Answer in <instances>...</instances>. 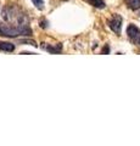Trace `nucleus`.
<instances>
[{
  "instance_id": "nucleus-1",
  "label": "nucleus",
  "mask_w": 140,
  "mask_h": 146,
  "mask_svg": "<svg viewBox=\"0 0 140 146\" xmlns=\"http://www.w3.org/2000/svg\"><path fill=\"white\" fill-rule=\"evenodd\" d=\"M3 17L7 22H15L19 23V26H27L28 20L23 12L16 6H6L3 10Z\"/></svg>"
},
{
  "instance_id": "nucleus-5",
  "label": "nucleus",
  "mask_w": 140,
  "mask_h": 146,
  "mask_svg": "<svg viewBox=\"0 0 140 146\" xmlns=\"http://www.w3.org/2000/svg\"><path fill=\"white\" fill-rule=\"evenodd\" d=\"M42 48L44 50H46V51H49L50 54H57V52H61L62 50V45L61 44H57V45H54V46H51V45H42Z\"/></svg>"
},
{
  "instance_id": "nucleus-8",
  "label": "nucleus",
  "mask_w": 140,
  "mask_h": 146,
  "mask_svg": "<svg viewBox=\"0 0 140 146\" xmlns=\"http://www.w3.org/2000/svg\"><path fill=\"white\" fill-rule=\"evenodd\" d=\"M89 3L92 4L93 6H95L98 9H104L106 5H105V1L104 0H89Z\"/></svg>"
},
{
  "instance_id": "nucleus-3",
  "label": "nucleus",
  "mask_w": 140,
  "mask_h": 146,
  "mask_svg": "<svg viewBox=\"0 0 140 146\" xmlns=\"http://www.w3.org/2000/svg\"><path fill=\"white\" fill-rule=\"evenodd\" d=\"M108 27L115 32L116 34H121V29H122V17L119 15L115 13L110 20H108Z\"/></svg>"
},
{
  "instance_id": "nucleus-6",
  "label": "nucleus",
  "mask_w": 140,
  "mask_h": 146,
  "mask_svg": "<svg viewBox=\"0 0 140 146\" xmlns=\"http://www.w3.org/2000/svg\"><path fill=\"white\" fill-rule=\"evenodd\" d=\"M0 50L1 51H7V52H11L15 50V45L12 43H6V42H0Z\"/></svg>"
},
{
  "instance_id": "nucleus-11",
  "label": "nucleus",
  "mask_w": 140,
  "mask_h": 146,
  "mask_svg": "<svg viewBox=\"0 0 140 146\" xmlns=\"http://www.w3.org/2000/svg\"><path fill=\"white\" fill-rule=\"evenodd\" d=\"M108 51H110V48H108V46H107V45H106V46H105V48H104V49H102V51H101V54H108Z\"/></svg>"
},
{
  "instance_id": "nucleus-10",
  "label": "nucleus",
  "mask_w": 140,
  "mask_h": 146,
  "mask_svg": "<svg viewBox=\"0 0 140 146\" xmlns=\"http://www.w3.org/2000/svg\"><path fill=\"white\" fill-rule=\"evenodd\" d=\"M40 27H42V28H46L48 27V21H45V20L40 21Z\"/></svg>"
},
{
  "instance_id": "nucleus-7",
  "label": "nucleus",
  "mask_w": 140,
  "mask_h": 146,
  "mask_svg": "<svg viewBox=\"0 0 140 146\" xmlns=\"http://www.w3.org/2000/svg\"><path fill=\"white\" fill-rule=\"evenodd\" d=\"M127 6L132 10H139L140 9V0H124Z\"/></svg>"
},
{
  "instance_id": "nucleus-2",
  "label": "nucleus",
  "mask_w": 140,
  "mask_h": 146,
  "mask_svg": "<svg viewBox=\"0 0 140 146\" xmlns=\"http://www.w3.org/2000/svg\"><path fill=\"white\" fill-rule=\"evenodd\" d=\"M32 31L28 26H17L13 27L11 25L0 22V35L9 36V38H16L19 35H31Z\"/></svg>"
},
{
  "instance_id": "nucleus-4",
  "label": "nucleus",
  "mask_w": 140,
  "mask_h": 146,
  "mask_svg": "<svg viewBox=\"0 0 140 146\" xmlns=\"http://www.w3.org/2000/svg\"><path fill=\"white\" fill-rule=\"evenodd\" d=\"M127 34L129 36V39L132 40L134 44H137L140 46V29L138 27H135L134 25H129L127 28Z\"/></svg>"
},
{
  "instance_id": "nucleus-9",
  "label": "nucleus",
  "mask_w": 140,
  "mask_h": 146,
  "mask_svg": "<svg viewBox=\"0 0 140 146\" xmlns=\"http://www.w3.org/2000/svg\"><path fill=\"white\" fill-rule=\"evenodd\" d=\"M32 3L34 4L35 7L39 9V10H43L44 9V1L43 0H32Z\"/></svg>"
}]
</instances>
